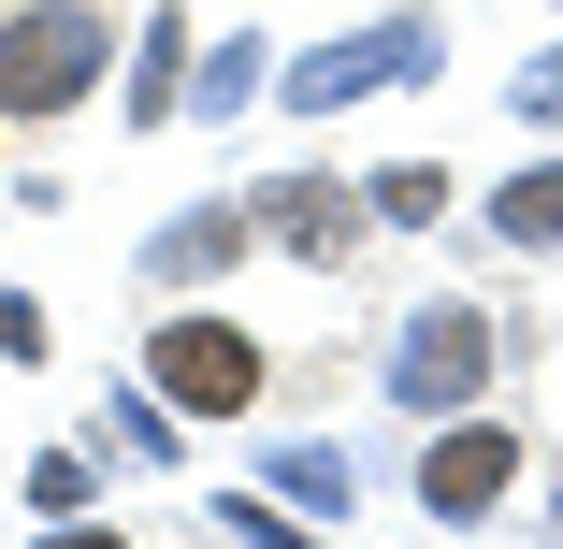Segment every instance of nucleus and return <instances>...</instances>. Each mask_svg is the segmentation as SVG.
I'll return each mask as SVG.
<instances>
[{"label": "nucleus", "instance_id": "nucleus-1", "mask_svg": "<svg viewBox=\"0 0 563 549\" xmlns=\"http://www.w3.org/2000/svg\"><path fill=\"white\" fill-rule=\"evenodd\" d=\"M101 87V15L87 0H44V15L0 30V117H73Z\"/></svg>", "mask_w": 563, "mask_h": 549}, {"label": "nucleus", "instance_id": "nucleus-2", "mask_svg": "<svg viewBox=\"0 0 563 549\" xmlns=\"http://www.w3.org/2000/svg\"><path fill=\"white\" fill-rule=\"evenodd\" d=\"M145 391H174L188 419H232V405H261V333H232V318H159Z\"/></svg>", "mask_w": 563, "mask_h": 549}, {"label": "nucleus", "instance_id": "nucleus-3", "mask_svg": "<svg viewBox=\"0 0 563 549\" xmlns=\"http://www.w3.org/2000/svg\"><path fill=\"white\" fill-rule=\"evenodd\" d=\"M390 391L433 405V419H448V405H477V391H492V318H477V304H419V318H405V348H390Z\"/></svg>", "mask_w": 563, "mask_h": 549}, {"label": "nucleus", "instance_id": "nucleus-4", "mask_svg": "<svg viewBox=\"0 0 563 549\" xmlns=\"http://www.w3.org/2000/svg\"><path fill=\"white\" fill-rule=\"evenodd\" d=\"M506 477H520V433H506V419H463V433L419 449V506H433V520H492Z\"/></svg>", "mask_w": 563, "mask_h": 549}, {"label": "nucleus", "instance_id": "nucleus-5", "mask_svg": "<svg viewBox=\"0 0 563 549\" xmlns=\"http://www.w3.org/2000/svg\"><path fill=\"white\" fill-rule=\"evenodd\" d=\"M376 73H390V87H419V73H433V30H419V15H390L376 44H332V58H303V73H289V101L318 117V101H362Z\"/></svg>", "mask_w": 563, "mask_h": 549}, {"label": "nucleus", "instance_id": "nucleus-6", "mask_svg": "<svg viewBox=\"0 0 563 549\" xmlns=\"http://www.w3.org/2000/svg\"><path fill=\"white\" fill-rule=\"evenodd\" d=\"M261 232L303 246V261H347V246H362V217L332 202V188H275V202H261Z\"/></svg>", "mask_w": 563, "mask_h": 549}, {"label": "nucleus", "instance_id": "nucleus-7", "mask_svg": "<svg viewBox=\"0 0 563 549\" xmlns=\"http://www.w3.org/2000/svg\"><path fill=\"white\" fill-rule=\"evenodd\" d=\"M232 246H246V217L217 202V217H174V232L145 246V275H217V261H232Z\"/></svg>", "mask_w": 563, "mask_h": 549}, {"label": "nucleus", "instance_id": "nucleus-8", "mask_svg": "<svg viewBox=\"0 0 563 549\" xmlns=\"http://www.w3.org/2000/svg\"><path fill=\"white\" fill-rule=\"evenodd\" d=\"M492 232H506V246H563V160L520 174V188H492Z\"/></svg>", "mask_w": 563, "mask_h": 549}, {"label": "nucleus", "instance_id": "nucleus-9", "mask_svg": "<svg viewBox=\"0 0 563 549\" xmlns=\"http://www.w3.org/2000/svg\"><path fill=\"white\" fill-rule=\"evenodd\" d=\"M188 15H145V58H131V117H174V87H188Z\"/></svg>", "mask_w": 563, "mask_h": 549}, {"label": "nucleus", "instance_id": "nucleus-10", "mask_svg": "<svg viewBox=\"0 0 563 549\" xmlns=\"http://www.w3.org/2000/svg\"><path fill=\"white\" fill-rule=\"evenodd\" d=\"M275 492H289V506H347V463H332V449H289Z\"/></svg>", "mask_w": 563, "mask_h": 549}, {"label": "nucleus", "instance_id": "nucleus-11", "mask_svg": "<svg viewBox=\"0 0 563 549\" xmlns=\"http://www.w3.org/2000/svg\"><path fill=\"white\" fill-rule=\"evenodd\" d=\"M433 202H448V188H433L419 160H405V174H376V217H405V232H419V217H433Z\"/></svg>", "mask_w": 563, "mask_h": 549}, {"label": "nucleus", "instance_id": "nucleus-12", "mask_svg": "<svg viewBox=\"0 0 563 549\" xmlns=\"http://www.w3.org/2000/svg\"><path fill=\"white\" fill-rule=\"evenodd\" d=\"M0 362H44V304L30 289H0Z\"/></svg>", "mask_w": 563, "mask_h": 549}, {"label": "nucleus", "instance_id": "nucleus-13", "mask_svg": "<svg viewBox=\"0 0 563 549\" xmlns=\"http://www.w3.org/2000/svg\"><path fill=\"white\" fill-rule=\"evenodd\" d=\"M232 535H246V549H303L289 520H261V492H232Z\"/></svg>", "mask_w": 563, "mask_h": 549}, {"label": "nucleus", "instance_id": "nucleus-14", "mask_svg": "<svg viewBox=\"0 0 563 549\" xmlns=\"http://www.w3.org/2000/svg\"><path fill=\"white\" fill-rule=\"evenodd\" d=\"M44 549H131V535H101V520H58V535H44Z\"/></svg>", "mask_w": 563, "mask_h": 549}, {"label": "nucleus", "instance_id": "nucleus-15", "mask_svg": "<svg viewBox=\"0 0 563 549\" xmlns=\"http://www.w3.org/2000/svg\"><path fill=\"white\" fill-rule=\"evenodd\" d=\"M534 117H563V58H549V73H534Z\"/></svg>", "mask_w": 563, "mask_h": 549}]
</instances>
